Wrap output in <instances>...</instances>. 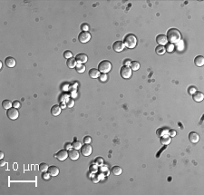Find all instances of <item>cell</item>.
Returning <instances> with one entry per match:
<instances>
[{
	"label": "cell",
	"instance_id": "17",
	"mask_svg": "<svg viewBox=\"0 0 204 195\" xmlns=\"http://www.w3.org/2000/svg\"><path fill=\"white\" fill-rule=\"evenodd\" d=\"M51 114L54 116H58L61 114V107L58 104H55L51 108Z\"/></svg>",
	"mask_w": 204,
	"mask_h": 195
},
{
	"label": "cell",
	"instance_id": "4",
	"mask_svg": "<svg viewBox=\"0 0 204 195\" xmlns=\"http://www.w3.org/2000/svg\"><path fill=\"white\" fill-rule=\"evenodd\" d=\"M120 75L124 79H128L131 76V69L130 66H123L120 70Z\"/></svg>",
	"mask_w": 204,
	"mask_h": 195
},
{
	"label": "cell",
	"instance_id": "8",
	"mask_svg": "<svg viewBox=\"0 0 204 195\" xmlns=\"http://www.w3.org/2000/svg\"><path fill=\"white\" fill-rule=\"evenodd\" d=\"M75 61H76V63H77V64H83L85 63H86L87 61H88V56H87L85 54L80 53V54H78V55H76Z\"/></svg>",
	"mask_w": 204,
	"mask_h": 195
},
{
	"label": "cell",
	"instance_id": "26",
	"mask_svg": "<svg viewBox=\"0 0 204 195\" xmlns=\"http://www.w3.org/2000/svg\"><path fill=\"white\" fill-rule=\"evenodd\" d=\"M130 67L131 70H133V71H137V70L140 68V64H139V62H137V61H133V62H131V64H130Z\"/></svg>",
	"mask_w": 204,
	"mask_h": 195
},
{
	"label": "cell",
	"instance_id": "27",
	"mask_svg": "<svg viewBox=\"0 0 204 195\" xmlns=\"http://www.w3.org/2000/svg\"><path fill=\"white\" fill-rule=\"evenodd\" d=\"M48 165H47V163H45V162H41V163L39 164V171L41 172V173H45V172H47L48 171Z\"/></svg>",
	"mask_w": 204,
	"mask_h": 195
},
{
	"label": "cell",
	"instance_id": "39",
	"mask_svg": "<svg viewBox=\"0 0 204 195\" xmlns=\"http://www.w3.org/2000/svg\"><path fill=\"white\" fill-rule=\"evenodd\" d=\"M168 134H170V136H175L176 135V131L175 130H169V133H168Z\"/></svg>",
	"mask_w": 204,
	"mask_h": 195
},
{
	"label": "cell",
	"instance_id": "42",
	"mask_svg": "<svg viewBox=\"0 0 204 195\" xmlns=\"http://www.w3.org/2000/svg\"><path fill=\"white\" fill-rule=\"evenodd\" d=\"M0 165H1V166L5 165V161H4L3 159H1V162H0Z\"/></svg>",
	"mask_w": 204,
	"mask_h": 195
},
{
	"label": "cell",
	"instance_id": "29",
	"mask_svg": "<svg viewBox=\"0 0 204 195\" xmlns=\"http://www.w3.org/2000/svg\"><path fill=\"white\" fill-rule=\"evenodd\" d=\"M82 146H83V144H82V142H80V141H75V142H74L72 143V147H73L74 149H76V150L81 149Z\"/></svg>",
	"mask_w": 204,
	"mask_h": 195
},
{
	"label": "cell",
	"instance_id": "14",
	"mask_svg": "<svg viewBox=\"0 0 204 195\" xmlns=\"http://www.w3.org/2000/svg\"><path fill=\"white\" fill-rule=\"evenodd\" d=\"M156 42L159 44V45H164L168 43L166 36L164 35H158L156 37Z\"/></svg>",
	"mask_w": 204,
	"mask_h": 195
},
{
	"label": "cell",
	"instance_id": "7",
	"mask_svg": "<svg viewBox=\"0 0 204 195\" xmlns=\"http://www.w3.org/2000/svg\"><path fill=\"white\" fill-rule=\"evenodd\" d=\"M92 146L90 145V143H85L83 146L81 147V153L83 156H89L92 153Z\"/></svg>",
	"mask_w": 204,
	"mask_h": 195
},
{
	"label": "cell",
	"instance_id": "13",
	"mask_svg": "<svg viewBox=\"0 0 204 195\" xmlns=\"http://www.w3.org/2000/svg\"><path fill=\"white\" fill-rule=\"evenodd\" d=\"M5 66H7V67L12 68V67H15V66H16V59H15L14 57L9 56V57H7V58H5Z\"/></svg>",
	"mask_w": 204,
	"mask_h": 195
},
{
	"label": "cell",
	"instance_id": "31",
	"mask_svg": "<svg viewBox=\"0 0 204 195\" xmlns=\"http://www.w3.org/2000/svg\"><path fill=\"white\" fill-rule=\"evenodd\" d=\"M99 80H100L101 82H106L108 80V76L106 74H100V76H99Z\"/></svg>",
	"mask_w": 204,
	"mask_h": 195
},
{
	"label": "cell",
	"instance_id": "32",
	"mask_svg": "<svg viewBox=\"0 0 204 195\" xmlns=\"http://www.w3.org/2000/svg\"><path fill=\"white\" fill-rule=\"evenodd\" d=\"M50 176H51V175L49 174V173H46V172H45V173H42V178H43V180L48 181V180L50 179Z\"/></svg>",
	"mask_w": 204,
	"mask_h": 195
},
{
	"label": "cell",
	"instance_id": "21",
	"mask_svg": "<svg viewBox=\"0 0 204 195\" xmlns=\"http://www.w3.org/2000/svg\"><path fill=\"white\" fill-rule=\"evenodd\" d=\"M160 142L164 145H168L170 143H171V137H170L169 135H163V136H161L160 137Z\"/></svg>",
	"mask_w": 204,
	"mask_h": 195
},
{
	"label": "cell",
	"instance_id": "34",
	"mask_svg": "<svg viewBox=\"0 0 204 195\" xmlns=\"http://www.w3.org/2000/svg\"><path fill=\"white\" fill-rule=\"evenodd\" d=\"M20 106H21V103L19 102V101L16 100V101H14V102H13V107H15V108L18 109Z\"/></svg>",
	"mask_w": 204,
	"mask_h": 195
},
{
	"label": "cell",
	"instance_id": "37",
	"mask_svg": "<svg viewBox=\"0 0 204 195\" xmlns=\"http://www.w3.org/2000/svg\"><path fill=\"white\" fill-rule=\"evenodd\" d=\"M173 49H174V46H173L172 44H169V45H167V51L168 52H171V51H173Z\"/></svg>",
	"mask_w": 204,
	"mask_h": 195
},
{
	"label": "cell",
	"instance_id": "30",
	"mask_svg": "<svg viewBox=\"0 0 204 195\" xmlns=\"http://www.w3.org/2000/svg\"><path fill=\"white\" fill-rule=\"evenodd\" d=\"M64 58H66V59L72 58V57H73V53H72L71 51H69V50L65 51V52L64 53Z\"/></svg>",
	"mask_w": 204,
	"mask_h": 195
},
{
	"label": "cell",
	"instance_id": "22",
	"mask_svg": "<svg viewBox=\"0 0 204 195\" xmlns=\"http://www.w3.org/2000/svg\"><path fill=\"white\" fill-rule=\"evenodd\" d=\"M76 61H75V58H74V57H72V58H69L67 59V62H66V64H67V66L69 68H74L76 66Z\"/></svg>",
	"mask_w": 204,
	"mask_h": 195
},
{
	"label": "cell",
	"instance_id": "20",
	"mask_svg": "<svg viewBox=\"0 0 204 195\" xmlns=\"http://www.w3.org/2000/svg\"><path fill=\"white\" fill-rule=\"evenodd\" d=\"M168 133H169V129L167 127H161L157 130V135L159 137L163 136V135H168Z\"/></svg>",
	"mask_w": 204,
	"mask_h": 195
},
{
	"label": "cell",
	"instance_id": "6",
	"mask_svg": "<svg viewBox=\"0 0 204 195\" xmlns=\"http://www.w3.org/2000/svg\"><path fill=\"white\" fill-rule=\"evenodd\" d=\"M91 39V34L88 31H82L78 36V40L81 43H87Z\"/></svg>",
	"mask_w": 204,
	"mask_h": 195
},
{
	"label": "cell",
	"instance_id": "36",
	"mask_svg": "<svg viewBox=\"0 0 204 195\" xmlns=\"http://www.w3.org/2000/svg\"><path fill=\"white\" fill-rule=\"evenodd\" d=\"M81 29H82V31H88V30H89V26L87 24H83L81 26Z\"/></svg>",
	"mask_w": 204,
	"mask_h": 195
},
{
	"label": "cell",
	"instance_id": "38",
	"mask_svg": "<svg viewBox=\"0 0 204 195\" xmlns=\"http://www.w3.org/2000/svg\"><path fill=\"white\" fill-rule=\"evenodd\" d=\"M91 141H92V139H91L90 136H85V138H83V143H90Z\"/></svg>",
	"mask_w": 204,
	"mask_h": 195
},
{
	"label": "cell",
	"instance_id": "18",
	"mask_svg": "<svg viewBox=\"0 0 204 195\" xmlns=\"http://www.w3.org/2000/svg\"><path fill=\"white\" fill-rule=\"evenodd\" d=\"M194 64H196L197 66H202L204 64V57L202 56V55H198V56L195 57V59H194Z\"/></svg>",
	"mask_w": 204,
	"mask_h": 195
},
{
	"label": "cell",
	"instance_id": "2",
	"mask_svg": "<svg viewBox=\"0 0 204 195\" xmlns=\"http://www.w3.org/2000/svg\"><path fill=\"white\" fill-rule=\"evenodd\" d=\"M123 44H124L125 47L127 48L133 49L137 45V37L133 34H128L124 36L123 38Z\"/></svg>",
	"mask_w": 204,
	"mask_h": 195
},
{
	"label": "cell",
	"instance_id": "3",
	"mask_svg": "<svg viewBox=\"0 0 204 195\" xmlns=\"http://www.w3.org/2000/svg\"><path fill=\"white\" fill-rule=\"evenodd\" d=\"M98 70L102 74H107L112 70V64L108 60H103L99 63Z\"/></svg>",
	"mask_w": 204,
	"mask_h": 195
},
{
	"label": "cell",
	"instance_id": "11",
	"mask_svg": "<svg viewBox=\"0 0 204 195\" xmlns=\"http://www.w3.org/2000/svg\"><path fill=\"white\" fill-rule=\"evenodd\" d=\"M68 157L71 160L75 161L79 158V152H78V151L76 149H70L68 151Z\"/></svg>",
	"mask_w": 204,
	"mask_h": 195
},
{
	"label": "cell",
	"instance_id": "23",
	"mask_svg": "<svg viewBox=\"0 0 204 195\" xmlns=\"http://www.w3.org/2000/svg\"><path fill=\"white\" fill-rule=\"evenodd\" d=\"M155 52L157 55H164V53L166 52V48L163 45H158L155 48Z\"/></svg>",
	"mask_w": 204,
	"mask_h": 195
},
{
	"label": "cell",
	"instance_id": "43",
	"mask_svg": "<svg viewBox=\"0 0 204 195\" xmlns=\"http://www.w3.org/2000/svg\"><path fill=\"white\" fill-rule=\"evenodd\" d=\"M3 157H4V153H3V152H0V158H1V159H3Z\"/></svg>",
	"mask_w": 204,
	"mask_h": 195
},
{
	"label": "cell",
	"instance_id": "35",
	"mask_svg": "<svg viewBox=\"0 0 204 195\" xmlns=\"http://www.w3.org/2000/svg\"><path fill=\"white\" fill-rule=\"evenodd\" d=\"M95 162H96L98 165H101V164L104 163V159H103L102 157H97L96 159H95Z\"/></svg>",
	"mask_w": 204,
	"mask_h": 195
},
{
	"label": "cell",
	"instance_id": "10",
	"mask_svg": "<svg viewBox=\"0 0 204 195\" xmlns=\"http://www.w3.org/2000/svg\"><path fill=\"white\" fill-rule=\"evenodd\" d=\"M55 157L59 161H64L68 157V152L66 150H60L55 155Z\"/></svg>",
	"mask_w": 204,
	"mask_h": 195
},
{
	"label": "cell",
	"instance_id": "33",
	"mask_svg": "<svg viewBox=\"0 0 204 195\" xmlns=\"http://www.w3.org/2000/svg\"><path fill=\"white\" fill-rule=\"evenodd\" d=\"M197 91V89L195 88L194 86H190V87H189L188 88V93H190V94H193L195 92Z\"/></svg>",
	"mask_w": 204,
	"mask_h": 195
},
{
	"label": "cell",
	"instance_id": "9",
	"mask_svg": "<svg viewBox=\"0 0 204 195\" xmlns=\"http://www.w3.org/2000/svg\"><path fill=\"white\" fill-rule=\"evenodd\" d=\"M124 47H125V45H124V44H123V41H116V42H114L113 45H112V48H113V50L117 53L122 52V51L124 49Z\"/></svg>",
	"mask_w": 204,
	"mask_h": 195
},
{
	"label": "cell",
	"instance_id": "40",
	"mask_svg": "<svg viewBox=\"0 0 204 195\" xmlns=\"http://www.w3.org/2000/svg\"><path fill=\"white\" fill-rule=\"evenodd\" d=\"M72 147V143H66L65 144H64V149H66V150H70Z\"/></svg>",
	"mask_w": 204,
	"mask_h": 195
},
{
	"label": "cell",
	"instance_id": "16",
	"mask_svg": "<svg viewBox=\"0 0 204 195\" xmlns=\"http://www.w3.org/2000/svg\"><path fill=\"white\" fill-rule=\"evenodd\" d=\"M49 173V174L51 175V176L55 177V176H57V175L59 174V168L56 167V166H50V167L48 168V171H47Z\"/></svg>",
	"mask_w": 204,
	"mask_h": 195
},
{
	"label": "cell",
	"instance_id": "41",
	"mask_svg": "<svg viewBox=\"0 0 204 195\" xmlns=\"http://www.w3.org/2000/svg\"><path fill=\"white\" fill-rule=\"evenodd\" d=\"M74 100H72V99L69 101V102H67V105L69 107H72L74 105Z\"/></svg>",
	"mask_w": 204,
	"mask_h": 195
},
{
	"label": "cell",
	"instance_id": "5",
	"mask_svg": "<svg viewBox=\"0 0 204 195\" xmlns=\"http://www.w3.org/2000/svg\"><path fill=\"white\" fill-rule=\"evenodd\" d=\"M7 115L9 119L11 120H16L19 116V113L17 111V109L15 108V107H11L10 109H8L7 112Z\"/></svg>",
	"mask_w": 204,
	"mask_h": 195
},
{
	"label": "cell",
	"instance_id": "24",
	"mask_svg": "<svg viewBox=\"0 0 204 195\" xmlns=\"http://www.w3.org/2000/svg\"><path fill=\"white\" fill-rule=\"evenodd\" d=\"M2 106H3V108L5 109V110H8V109H10L11 107L13 106V103H11L9 100H4L3 102H2Z\"/></svg>",
	"mask_w": 204,
	"mask_h": 195
},
{
	"label": "cell",
	"instance_id": "19",
	"mask_svg": "<svg viewBox=\"0 0 204 195\" xmlns=\"http://www.w3.org/2000/svg\"><path fill=\"white\" fill-rule=\"evenodd\" d=\"M89 76L91 78H98L100 76V72H99L98 69L96 68H92L89 71Z\"/></svg>",
	"mask_w": 204,
	"mask_h": 195
},
{
	"label": "cell",
	"instance_id": "28",
	"mask_svg": "<svg viewBox=\"0 0 204 195\" xmlns=\"http://www.w3.org/2000/svg\"><path fill=\"white\" fill-rule=\"evenodd\" d=\"M75 69H76V72H77V73H79V74H82V73H83V72L85 71V64H76Z\"/></svg>",
	"mask_w": 204,
	"mask_h": 195
},
{
	"label": "cell",
	"instance_id": "15",
	"mask_svg": "<svg viewBox=\"0 0 204 195\" xmlns=\"http://www.w3.org/2000/svg\"><path fill=\"white\" fill-rule=\"evenodd\" d=\"M192 98L195 102H201L204 98V95L201 92H199V91H196L195 93L192 94Z\"/></svg>",
	"mask_w": 204,
	"mask_h": 195
},
{
	"label": "cell",
	"instance_id": "25",
	"mask_svg": "<svg viewBox=\"0 0 204 195\" xmlns=\"http://www.w3.org/2000/svg\"><path fill=\"white\" fill-rule=\"evenodd\" d=\"M112 173L114 175H120L123 173V169L120 166H114V167L112 168Z\"/></svg>",
	"mask_w": 204,
	"mask_h": 195
},
{
	"label": "cell",
	"instance_id": "12",
	"mask_svg": "<svg viewBox=\"0 0 204 195\" xmlns=\"http://www.w3.org/2000/svg\"><path fill=\"white\" fill-rule=\"evenodd\" d=\"M189 140H190V142H191L192 143H197L200 140L199 134H198L197 133H195V132H190V133H189Z\"/></svg>",
	"mask_w": 204,
	"mask_h": 195
},
{
	"label": "cell",
	"instance_id": "1",
	"mask_svg": "<svg viewBox=\"0 0 204 195\" xmlns=\"http://www.w3.org/2000/svg\"><path fill=\"white\" fill-rule=\"evenodd\" d=\"M166 37L168 41L171 42V44H174V43H178L180 41L181 38H182V35H181V32L178 29H176V28H171V29L168 30Z\"/></svg>",
	"mask_w": 204,
	"mask_h": 195
}]
</instances>
